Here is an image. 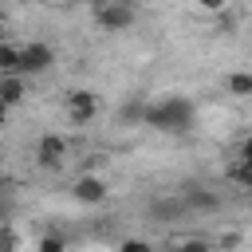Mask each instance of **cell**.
<instances>
[{
    "instance_id": "4",
    "label": "cell",
    "mask_w": 252,
    "mask_h": 252,
    "mask_svg": "<svg viewBox=\"0 0 252 252\" xmlns=\"http://www.w3.org/2000/svg\"><path fill=\"white\" fill-rule=\"evenodd\" d=\"M63 110H67V118H71L75 126H87V122L98 114V94L87 91V87H75V91L63 94Z\"/></svg>"
},
{
    "instance_id": "10",
    "label": "cell",
    "mask_w": 252,
    "mask_h": 252,
    "mask_svg": "<svg viewBox=\"0 0 252 252\" xmlns=\"http://www.w3.org/2000/svg\"><path fill=\"white\" fill-rule=\"evenodd\" d=\"M35 252H67V240H63L59 232H43V236L35 240Z\"/></svg>"
},
{
    "instance_id": "2",
    "label": "cell",
    "mask_w": 252,
    "mask_h": 252,
    "mask_svg": "<svg viewBox=\"0 0 252 252\" xmlns=\"http://www.w3.org/2000/svg\"><path fill=\"white\" fill-rule=\"evenodd\" d=\"M91 20H94L102 32H126V28L138 20V12H134V4H126V0H106V4H94V8H91Z\"/></svg>"
},
{
    "instance_id": "1",
    "label": "cell",
    "mask_w": 252,
    "mask_h": 252,
    "mask_svg": "<svg viewBox=\"0 0 252 252\" xmlns=\"http://www.w3.org/2000/svg\"><path fill=\"white\" fill-rule=\"evenodd\" d=\"M193 122V102L181 98V94H165L158 102H146V126L150 130H165V134H177Z\"/></svg>"
},
{
    "instance_id": "12",
    "label": "cell",
    "mask_w": 252,
    "mask_h": 252,
    "mask_svg": "<svg viewBox=\"0 0 252 252\" xmlns=\"http://www.w3.org/2000/svg\"><path fill=\"white\" fill-rule=\"evenodd\" d=\"M118 252H154V244L142 240V236H126V240L118 244Z\"/></svg>"
},
{
    "instance_id": "14",
    "label": "cell",
    "mask_w": 252,
    "mask_h": 252,
    "mask_svg": "<svg viewBox=\"0 0 252 252\" xmlns=\"http://www.w3.org/2000/svg\"><path fill=\"white\" fill-rule=\"evenodd\" d=\"M4 252H16V232H12V224L4 228Z\"/></svg>"
},
{
    "instance_id": "9",
    "label": "cell",
    "mask_w": 252,
    "mask_h": 252,
    "mask_svg": "<svg viewBox=\"0 0 252 252\" xmlns=\"http://www.w3.org/2000/svg\"><path fill=\"white\" fill-rule=\"evenodd\" d=\"M185 205H189V209H217V205H220V197H217V193H205V189H189Z\"/></svg>"
},
{
    "instance_id": "11",
    "label": "cell",
    "mask_w": 252,
    "mask_h": 252,
    "mask_svg": "<svg viewBox=\"0 0 252 252\" xmlns=\"http://www.w3.org/2000/svg\"><path fill=\"white\" fill-rule=\"evenodd\" d=\"M173 248H177V252H217V248H213L209 240H201V236H185V240H177Z\"/></svg>"
},
{
    "instance_id": "8",
    "label": "cell",
    "mask_w": 252,
    "mask_h": 252,
    "mask_svg": "<svg viewBox=\"0 0 252 252\" xmlns=\"http://www.w3.org/2000/svg\"><path fill=\"white\" fill-rule=\"evenodd\" d=\"M224 87H228V94H236V98H248V94H252V71H228Z\"/></svg>"
},
{
    "instance_id": "7",
    "label": "cell",
    "mask_w": 252,
    "mask_h": 252,
    "mask_svg": "<svg viewBox=\"0 0 252 252\" xmlns=\"http://www.w3.org/2000/svg\"><path fill=\"white\" fill-rule=\"evenodd\" d=\"M28 98V75H0V106L12 110Z\"/></svg>"
},
{
    "instance_id": "6",
    "label": "cell",
    "mask_w": 252,
    "mask_h": 252,
    "mask_svg": "<svg viewBox=\"0 0 252 252\" xmlns=\"http://www.w3.org/2000/svg\"><path fill=\"white\" fill-rule=\"evenodd\" d=\"M51 63H55V51H51V43H43V39H32V43H24V75L32 79V75H43V71H51Z\"/></svg>"
},
{
    "instance_id": "5",
    "label": "cell",
    "mask_w": 252,
    "mask_h": 252,
    "mask_svg": "<svg viewBox=\"0 0 252 252\" xmlns=\"http://www.w3.org/2000/svg\"><path fill=\"white\" fill-rule=\"evenodd\" d=\"M71 197H75L79 205H102V201L110 197V189H106V181H102L98 173H83V177H75Z\"/></svg>"
},
{
    "instance_id": "13",
    "label": "cell",
    "mask_w": 252,
    "mask_h": 252,
    "mask_svg": "<svg viewBox=\"0 0 252 252\" xmlns=\"http://www.w3.org/2000/svg\"><path fill=\"white\" fill-rule=\"evenodd\" d=\"M236 161H240V165H248V169H252V134H248V138H244V142H240V150H236Z\"/></svg>"
},
{
    "instance_id": "3",
    "label": "cell",
    "mask_w": 252,
    "mask_h": 252,
    "mask_svg": "<svg viewBox=\"0 0 252 252\" xmlns=\"http://www.w3.org/2000/svg\"><path fill=\"white\" fill-rule=\"evenodd\" d=\"M67 154H71V146H67L63 134H43V138L35 142V165L47 169V173L63 169V165H67Z\"/></svg>"
}]
</instances>
